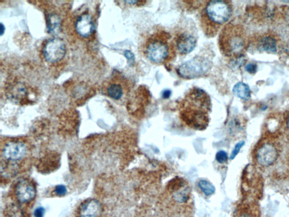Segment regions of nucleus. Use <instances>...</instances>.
<instances>
[{
	"instance_id": "nucleus-25",
	"label": "nucleus",
	"mask_w": 289,
	"mask_h": 217,
	"mask_svg": "<svg viewBox=\"0 0 289 217\" xmlns=\"http://www.w3.org/2000/svg\"><path fill=\"white\" fill-rule=\"evenodd\" d=\"M45 214V209L43 207H38L35 210L34 216L35 217H43Z\"/></svg>"
},
{
	"instance_id": "nucleus-27",
	"label": "nucleus",
	"mask_w": 289,
	"mask_h": 217,
	"mask_svg": "<svg viewBox=\"0 0 289 217\" xmlns=\"http://www.w3.org/2000/svg\"><path fill=\"white\" fill-rule=\"evenodd\" d=\"M171 94V92L170 90H165L163 92V94H162V97L164 99H168L170 97Z\"/></svg>"
},
{
	"instance_id": "nucleus-1",
	"label": "nucleus",
	"mask_w": 289,
	"mask_h": 217,
	"mask_svg": "<svg viewBox=\"0 0 289 217\" xmlns=\"http://www.w3.org/2000/svg\"><path fill=\"white\" fill-rule=\"evenodd\" d=\"M180 116L186 125L203 130L209 123L211 108L209 95L202 89L193 87L179 103Z\"/></svg>"
},
{
	"instance_id": "nucleus-3",
	"label": "nucleus",
	"mask_w": 289,
	"mask_h": 217,
	"mask_svg": "<svg viewBox=\"0 0 289 217\" xmlns=\"http://www.w3.org/2000/svg\"><path fill=\"white\" fill-rule=\"evenodd\" d=\"M232 14L231 2L208 1L200 14V24L206 36H216L220 28L230 20Z\"/></svg>"
},
{
	"instance_id": "nucleus-4",
	"label": "nucleus",
	"mask_w": 289,
	"mask_h": 217,
	"mask_svg": "<svg viewBox=\"0 0 289 217\" xmlns=\"http://www.w3.org/2000/svg\"><path fill=\"white\" fill-rule=\"evenodd\" d=\"M246 46L245 34L242 27L233 23L225 24L218 37V47L227 58H237L242 56Z\"/></svg>"
},
{
	"instance_id": "nucleus-16",
	"label": "nucleus",
	"mask_w": 289,
	"mask_h": 217,
	"mask_svg": "<svg viewBox=\"0 0 289 217\" xmlns=\"http://www.w3.org/2000/svg\"><path fill=\"white\" fill-rule=\"evenodd\" d=\"M61 20L57 14H51L48 18L47 28L49 34L57 35L61 31Z\"/></svg>"
},
{
	"instance_id": "nucleus-14",
	"label": "nucleus",
	"mask_w": 289,
	"mask_h": 217,
	"mask_svg": "<svg viewBox=\"0 0 289 217\" xmlns=\"http://www.w3.org/2000/svg\"><path fill=\"white\" fill-rule=\"evenodd\" d=\"M258 47L260 51L269 53H276L277 52V42L272 37H263L259 41Z\"/></svg>"
},
{
	"instance_id": "nucleus-28",
	"label": "nucleus",
	"mask_w": 289,
	"mask_h": 217,
	"mask_svg": "<svg viewBox=\"0 0 289 217\" xmlns=\"http://www.w3.org/2000/svg\"><path fill=\"white\" fill-rule=\"evenodd\" d=\"M0 27H0V28H1V31H0V35H1V36H2L3 34L5 33V26H4V25L2 23H1V26H0Z\"/></svg>"
},
{
	"instance_id": "nucleus-24",
	"label": "nucleus",
	"mask_w": 289,
	"mask_h": 217,
	"mask_svg": "<svg viewBox=\"0 0 289 217\" xmlns=\"http://www.w3.org/2000/svg\"><path fill=\"white\" fill-rule=\"evenodd\" d=\"M125 55L128 60L129 65L130 66L132 65L133 63H135V56H134L131 52L128 51V50L125 51Z\"/></svg>"
},
{
	"instance_id": "nucleus-9",
	"label": "nucleus",
	"mask_w": 289,
	"mask_h": 217,
	"mask_svg": "<svg viewBox=\"0 0 289 217\" xmlns=\"http://www.w3.org/2000/svg\"><path fill=\"white\" fill-rule=\"evenodd\" d=\"M36 195V189L30 181L21 179L18 181L15 187V195L19 204L30 203Z\"/></svg>"
},
{
	"instance_id": "nucleus-21",
	"label": "nucleus",
	"mask_w": 289,
	"mask_h": 217,
	"mask_svg": "<svg viewBox=\"0 0 289 217\" xmlns=\"http://www.w3.org/2000/svg\"><path fill=\"white\" fill-rule=\"evenodd\" d=\"M245 144V141H242L239 142L237 144L235 145L234 150H233L230 158L231 159H234L235 158L236 156H237L239 151H240L241 149L242 148L243 146Z\"/></svg>"
},
{
	"instance_id": "nucleus-6",
	"label": "nucleus",
	"mask_w": 289,
	"mask_h": 217,
	"mask_svg": "<svg viewBox=\"0 0 289 217\" xmlns=\"http://www.w3.org/2000/svg\"><path fill=\"white\" fill-rule=\"evenodd\" d=\"M211 62L209 59L197 56L179 67L177 72L184 79H190L204 76L209 72Z\"/></svg>"
},
{
	"instance_id": "nucleus-23",
	"label": "nucleus",
	"mask_w": 289,
	"mask_h": 217,
	"mask_svg": "<svg viewBox=\"0 0 289 217\" xmlns=\"http://www.w3.org/2000/svg\"><path fill=\"white\" fill-rule=\"evenodd\" d=\"M54 193L59 197H62L67 193V188L63 185H58V186L55 187Z\"/></svg>"
},
{
	"instance_id": "nucleus-19",
	"label": "nucleus",
	"mask_w": 289,
	"mask_h": 217,
	"mask_svg": "<svg viewBox=\"0 0 289 217\" xmlns=\"http://www.w3.org/2000/svg\"><path fill=\"white\" fill-rule=\"evenodd\" d=\"M199 186L203 193L207 196L213 194L216 191V188L209 181L202 180L199 181Z\"/></svg>"
},
{
	"instance_id": "nucleus-8",
	"label": "nucleus",
	"mask_w": 289,
	"mask_h": 217,
	"mask_svg": "<svg viewBox=\"0 0 289 217\" xmlns=\"http://www.w3.org/2000/svg\"><path fill=\"white\" fill-rule=\"evenodd\" d=\"M27 148L22 141H12L7 143L2 148L3 158L7 161L17 162L26 157Z\"/></svg>"
},
{
	"instance_id": "nucleus-13",
	"label": "nucleus",
	"mask_w": 289,
	"mask_h": 217,
	"mask_svg": "<svg viewBox=\"0 0 289 217\" xmlns=\"http://www.w3.org/2000/svg\"><path fill=\"white\" fill-rule=\"evenodd\" d=\"M28 90L23 84L21 83L14 84L8 91V97L13 101L20 102L26 98Z\"/></svg>"
},
{
	"instance_id": "nucleus-17",
	"label": "nucleus",
	"mask_w": 289,
	"mask_h": 217,
	"mask_svg": "<svg viewBox=\"0 0 289 217\" xmlns=\"http://www.w3.org/2000/svg\"><path fill=\"white\" fill-rule=\"evenodd\" d=\"M108 94L111 98L118 100L124 95V91L121 84H112L108 88Z\"/></svg>"
},
{
	"instance_id": "nucleus-18",
	"label": "nucleus",
	"mask_w": 289,
	"mask_h": 217,
	"mask_svg": "<svg viewBox=\"0 0 289 217\" xmlns=\"http://www.w3.org/2000/svg\"><path fill=\"white\" fill-rule=\"evenodd\" d=\"M6 216L7 217H24L22 208L19 205H10L6 209Z\"/></svg>"
},
{
	"instance_id": "nucleus-26",
	"label": "nucleus",
	"mask_w": 289,
	"mask_h": 217,
	"mask_svg": "<svg viewBox=\"0 0 289 217\" xmlns=\"http://www.w3.org/2000/svg\"><path fill=\"white\" fill-rule=\"evenodd\" d=\"M125 2L128 3L129 5H134L137 6H142L147 3L146 1H126Z\"/></svg>"
},
{
	"instance_id": "nucleus-15",
	"label": "nucleus",
	"mask_w": 289,
	"mask_h": 217,
	"mask_svg": "<svg viewBox=\"0 0 289 217\" xmlns=\"http://www.w3.org/2000/svg\"><path fill=\"white\" fill-rule=\"evenodd\" d=\"M233 92L236 97L245 101L249 100L251 98V90L249 85L243 82L236 84L233 89Z\"/></svg>"
},
{
	"instance_id": "nucleus-22",
	"label": "nucleus",
	"mask_w": 289,
	"mask_h": 217,
	"mask_svg": "<svg viewBox=\"0 0 289 217\" xmlns=\"http://www.w3.org/2000/svg\"><path fill=\"white\" fill-rule=\"evenodd\" d=\"M245 70L247 72L250 74H254L257 72V70H258V66H257L255 63H250L247 64L245 66Z\"/></svg>"
},
{
	"instance_id": "nucleus-12",
	"label": "nucleus",
	"mask_w": 289,
	"mask_h": 217,
	"mask_svg": "<svg viewBox=\"0 0 289 217\" xmlns=\"http://www.w3.org/2000/svg\"><path fill=\"white\" fill-rule=\"evenodd\" d=\"M75 28L80 36L89 37L93 33L95 28L92 17L90 14H82L76 21Z\"/></svg>"
},
{
	"instance_id": "nucleus-20",
	"label": "nucleus",
	"mask_w": 289,
	"mask_h": 217,
	"mask_svg": "<svg viewBox=\"0 0 289 217\" xmlns=\"http://www.w3.org/2000/svg\"><path fill=\"white\" fill-rule=\"evenodd\" d=\"M216 159L218 162L220 163H224L226 162L228 159L227 153L223 151L218 152L216 155Z\"/></svg>"
},
{
	"instance_id": "nucleus-10",
	"label": "nucleus",
	"mask_w": 289,
	"mask_h": 217,
	"mask_svg": "<svg viewBox=\"0 0 289 217\" xmlns=\"http://www.w3.org/2000/svg\"><path fill=\"white\" fill-rule=\"evenodd\" d=\"M174 40L176 51L181 55L189 54L193 51L197 45L196 38L186 32L176 34Z\"/></svg>"
},
{
	"instance_id": "nucleus-7",
	"label": "nucleus",
	"mask_w": 289,
	"mask_h": 217,
	"mask_svg": "<svg viewBox=\"0 0 289 217\" xmlns=\"http://www.w3.org/2000/svg\"><path fill=\"white\" fill-rule=\"evenodd\" d=\"M44 56L46 60L51 63H56L65 58L66 48L61 39L55 38L50 39L44 48Z\"/></svg>"
},
{
	"instance_id": "nucleus-11",
	"label": "nucleus",
	"mask_w": 289,
	"mask_h": 217,
	"mask_svg": "<svg viewBox=\"0 0 289 217\" xmlns=\"http://www.w3.org/2000/svg\"><path fill=\"white\" fill-rule=\"evenodd\" d=\"M103 208L96 199H89L81 205L79 211V217H101Z\"/></svg>"
},
{
	"instance_id": "nucleus-29",
	"label": "nucleus",
	"mask_w": 289,
	"mask_h": 217,
	"mask_svg": "<svg viewBox=\"0 0 289 217\" xmlns=\"http://www.w3.org/2000/svg\"><path fill=\"white\" fill-rule=\"evenodd\" d=\"M285 124H286V128L289 133V113L287 117L286 120H285Z\"/></svg>"
},
{
	"instance_id": "nucleus-2",
	"label": "nucleus",
	"mask_w": 289,
	"mask_h": 217,
	"mask_svg": "<svg viewBox=\"0 0 289 217\" xmlns=\"http://www.w3.org/2000/svg\"><path fill=\"white\" fill-rule=\"evenodd\" d=\"M174 39L168 32L158 30L147 37L142 47L144 58L156 65H165L173 60L176 55Z\"/></svg>"
},
{
	"instance_id": "nucleus-5",
	"label": "nucleus",
	"mask_w": 289,
	"mask_h": 217,
	"mask_svg": "<svg viewBox=\"0 0 289 217\" xmlns=\"http://www.w3.org/2000/svg\"><path fill=\"white\" fill-rule=\"evenodd\" d=\"M279 156V146L275 140H262L257 145L254 152L255 161L262 168L274 165Z\"/></svg>"
}]
</instances>
